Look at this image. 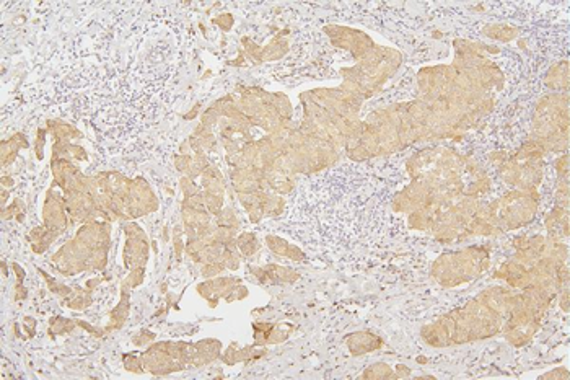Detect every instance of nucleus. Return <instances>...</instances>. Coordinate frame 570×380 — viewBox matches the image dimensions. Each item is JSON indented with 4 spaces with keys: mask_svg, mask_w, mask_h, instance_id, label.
<instances>
[{
    "mask_svg": "<svg viewBox=\"0 0 570 380\" xmlns=\"http://www.w3.org/2000/svg\"><path fill=\"white\" fill-rule=\"evenodd\" d=\"M347 344H349V349L350 353L355 354V356H359V354H363V353H370V351H375V349H380V346H383V341L375 336V334L371 333H354L350 334L347 338Z\"/></svg>",
    "mask_w": 570,
    "mask_h": 380,
    "instance_id": "nucleus-1",
    "label": "nucleus"
},
{
    "mask_svg": "<svg viewBox=\"0 0 570 380\" xmlns=\"http://www.w3.org/2000/svg\"><path fill=\"white\" fill-rule=\"evenodd\" d=\"M422 338L427 344H430L432 348H446L451 346L450 344V336H448L446 328L441 325V323L437 320L435 323H430L422 328Z\"/></svg>",
    "mask_w": 570,
    "mask_h": 380,
    "instance_id": "nucleus-2",
    "label": "nucleus"
},
{
    "mask_svg": "<svg viewBox=\"0 0 570 380\" xmlns=\"http://www.w3.org/2000/svg\"><path fill=\"white\" fill-rule=\"evenodd\" d=\"M546 83L549 88L559 92H569V62L562 60L549 69L546 75Z\"/></svg>",
    "mask_w": 570,
    "mask_h": 380,
    "instance_id": "nucleus-3",
    "label": "nucleus"
},
{
    "mask_svg": "<svg viewBox=\"0 0 570 380\" xmlns=\"http://www.w3.org/2000/svg\"><path fill=\"white\" fill-rule=\"evenodd\" d=\"M202 186L207 192H212V194H220L223 196V191H225V180L220 173V170L213 165H208L206 171L202 173Z\"/></svg>",
    "mask_w": 570,
    "mask_h": 380,
    "instance_id": "nucleus-4",
    "label": "nucleus"
},
{
    "mask_svg": "<svg viewBox=\"0 0 570 380\" xmlns=\"http://www.w3.org/2000/svg\"><path fill=\"white\" fill-rule=\"evenodd\" d=\"M482 33H484L486 36L495 39V41H502V43H508L518 36V29L513 28V27H508V25H487V27L482 29Z\"/></svg>",
    "mask_w": 570,
    "mask_h": 380,
    "instance_id": "nucleus-5",
    "label": "nucleus"
},
{
    "mask_svg": "<svg viewBox=\"0 0 570 380\" xmlns=\"http://www.w3.org/2000/svg\"><path fill=\"white\" fill-rule=\"evenodd\" d=\"M129 315V299H127V287H122V297L119 305L116 307V310L111 312V323L108 326V330H118L122 325H124L126 318Z\"/></svg>",
    "mask_w": 570,
    "mask_h": 380,
    "instance_id": "nucleus-6",
    "label": "nucleus"
},
{
    "mask_svg": "<svg viewBox=\"0 0 570 380\" xmlns=\"http://www.w3.org/2000/svg\"><path fill=\"white\" fill-rule=\"evenodd\" d=\"M407 219H409V227L414 230H432L435 224V217L422 207L412 211Z\"/></svg>",
    "mask_w": 570,
    "mask_h": 380,
    "instance_id": "nucleus-7",
    "label": "nucleus"
},
{
    "mask_svg": "<svg viewBox=\"0 0 570 380\" xmlns=\"http://www.w3.org/2000/svg\"><path fill=\"white\" fill-rule=\"evenodd\" d=\"M196 346V351L199 353V356L204 359L206 362H212L213 359H217L220 356V348L222 344L215 341V339H204V341H199Z\"/></svg>",
    "mask_w": 570,
    "mask_h": 380,
    "instance_id": "nucleus-8",
    "label": "nucleus"
},
{
    "mask_svg": "<svg viewBox=\"0 0 570 380\" xmlns=\"http://www.w3.org/2000/svg\"><path fill=\"white\" fill-rule=\"evenodd\" d=\"M287 53V41L282 36H276L267 48H262V60L279 59Z\"/></svg>",
    "mask_w": 570,
    "mask_h": 380,
    "instance_id": "nucleus-9",
    "label": "nucleus"
},
{
    "mask_svg": "<svg viewBox=\"0 0 570 380\" xmlns=\"http://www.w3.org/2000/svg\"><path fill=\"white\" fill-rule=\"evenodd\" d=\"M236 246H238L240 255L246 256V258H251L259 248L256 237H254L253 234H241L236 238Z\"/></svg>",
    "mask_w": 570,
    "mask_h": 380,
    "instance_id": "nucleus-10",
    "label": "nucleus"
},
{
    "mask_svg": "<svg viewBox=\"0 0 570 380\" xmlns=\"http://www.w3.org/2000/svg\"><path fill=\"white\" fill-rule=\"evenodd\" d=\"M362 377L363 379H396V374H394V371L389 366H386V364L380 362V364H373V366H370L363 372Z\"/></svg>",
    "mask_w": 570,
    "mask_h": 380,
    "instance_id": "nucleus-11",
    "label": "nucleus"
},
{
    "mask_svg": "<svg viewBox=\"0 0 570 380\" xmlns=\"http://www.w3.org/2000/svg\"><path fill=\"white\" fill-rule=\"evenodd\" d=\"M215 217H217V227H225V229H238L240 227V220H238L235 211L230 209V207L222 209L220 214Z\"/></svg>",
    "mask_w": 570,
    "mask_h": 380,
    "instance_id": "nucleus-12",
    "label": "nucleus"
},
{
    "mask_svg": "<svg viewBox=\"0 0 570 380\" xmlns=\"http://www.w3.org/2000/svg\"><path fill=\"white\" fill-rule=\"evenodd\" d=\"M266 243H267V246L271 248V251H274L276 255L287 258V253H288V248H290L288 242H285V240H282V238H279V237L267 235L266 237Z\"/></svg>",
    "mask_w": 570,
    "mask_h": 380,
    "instance_id": "nucleus-13",
    "label": "nucleus"
},
{
    "mask_svg": "<svg viewBox=\"0 0 570 380\" xmlns=\"http://www.w3.org/2000/svg\"><path fill=\"white\" fill-rule=\"evenodd\" d=\"M75 326V323L72 320H67V318H55L52 322V326L49 328V333L52 334H62L72 331Z\"/></svg>",
    "mask_w": 570,
    "mask_h": 380,
    "instance_id": "nucleus-14",
    "label": "nucleus"
},
{
    "mask_svg": "<svg viewBox=\"0 0 570 380\" xmlns=\"http://www.w3.org/2000/svg\"><path fill=\"white\" fill-rule=\"evenodd\" d=\"M91 303L90 294H80V296H70L67 299V305L69 308H74V310H83L85 307H88Z\"/></svg>",
    "mask_w": 570,
    "mask_h": 380,
    "instance_id": "nucleus-15",
    "label": "nucleus"
},
{
    "mask_svg": "<svg viewBox=\"0 0 570 380\" xmlns=\"http://www.w3.org/2000/svg\"><path fill=\"white\" fill-rule=\"evenodd\" d=\"M144 274H145V268L144 266H142V268H134V270L130 271V274L127 276V279L124 281V286H122V287L130 289V287L139 286L140 282L144 281Z\"/></svg>",
    "mask_w": 570,
    "mask_h": 380,
    "instance_id": "nucleus-16",
    "label": "nucleus"
},
{
    "mask_svg": "<svg viewBox=\"0 0 570 380\" xmlns=\"http://www.w3.org/2000/svg\"><path fill=\"white\" fill-rule=\"evenodd\" d=\"M223 271H225V266L222 263H206V265H202L201 272L204 277L210 279V277H218Z\"/></svg>",
    "mask_w": 570,
    "mask_h": 380,
    "instance_id": "nucleus-17",
    "label": "nucleus"
},
{
    "mask_svg": "<svg viewBox=\"0 0 570 380\" xmlns=\"http://www.w3.org/2000/svg\"><path fill=\"white\" fill-rule=\"evenodd\" d=\"M192 163V155L189 154H180L176 155L175 159V165H176V170H180L181 173H187V170H189V166Z\"/></svg>",
    "mask_w": 570,
    "mask_h": 380,
    "instance_id": "nucleus-18",
    "label": "nucleus"
},
{
    "mask_svg": "<svg viewBox=\"0 0 570 380\" xmlns=\"http://www.w3.org/2000/svg\"><path fill=\"white\" fill-rule=\"evenodd\" d=\"M347 155H349L352 160H355V162H362V160H368V159H371L370 152L366 150L362 144L357 145V147H355V149H352V150H349V152H347Z\"/></svg>",
    "mask_w": 570,
    "mask_h": 380,
    "instance_id": "nucleus-19",
    "label": "nucleus"
},
{
    "mask_svg": "<svg viewBox=\"0 0 570 380\" xmlns=\"http://www.w3.org/2000/svg\"><path fill=\"white\" fill-rule=\"evenodd\" d=\"M126 369L127 371H130V372H135V374H139V372H142L144 371V361H142V357L139 359V357H135V356H129L127 357V361H126Z\"/></svg>",
    "mask_w": 570,
    "mask_h": 380,
    "instance_id": "nucleus-20",
    "label": "nucleus"
},
{
    "mask_svg": "<svg viewBox=\"0 0 570 380\" xmlns=\"http://www.w3.org/2000/svg\"><path fill=\"white\" fill-rule=\"evenodd\" d=\"M248 296V289L244 287V286H240V284H236L235 286V289H233V291L228 294V296L225 297V300L227 302H232V300H240V299H244Z\"/></svg>",
    "mask_w": 570,
    "mask_h": 380,
    "instance_id": "nucleus-21",
    "label": "nucleus"
},
{
    "mask_svg": "<svg viewBox=\"0 0 570 380\" xmlns=\"http://www.w3.org/2000/svg\"><path fill=\"white\" fill-rule=\"evenodd\" d=\"M181 190H182V192H184V197H187V196H191V194H194V192H197V190H196V185H194V180L192 178H189V176H184V178H181Z\"/></svg>",
    "mask_w": 570,
    "mask_h": 380,
    "instance_id": "nucleus-22",
    "label": "nucleus"
},
{
    "mask_svg": "<svg viewBox=\"0 0 570 380\" xmlns=\"http://www.w3.org/2000/svg\"><path fill=\"white\" fill-rule=\"evenodd\" d=\"M556 170H557V176H562V175H569V155L564 154L562 157H559L556 160Z\"/></svg>",
    "mask_w": 570,
    "mask_h": 380,
    "instance_id": "nucleus-23",
    "label": "nucleus"
},
{
    "mask_svg": "<svg viewBox=\"0 0 570 380\" xmlns=\"http://www.w3.org/2000/svg\"><path fill=\"white\" fill-rule=\"evenodd\" d=\"M213 22H215L220 28L225 29V31H228V29L233 27V17L230 13H223V15H220V17H217Z\"/></svg>",
    "mask_w": 570,
    "mask_h": 380,
    "instance_id": "nucleus-24",
    "label": "nucleus"
},
{
    "mask_svg": "<svg viewBox=\"0 0 570 380\" xmlns=\"http://www.w3.org/2000/svg\"><path fill=\"white\" fill-rule=\"evenodd\" d=\"M46 137V133L43 129L38 131V139H36V157L41 160L43 159V147H44V139Z\"/></svg>",
    "mask_w": 570,
    "mask_h": 380,
    "instance_id": "nucleus-25",
    "label": "nucleus"
},
{
    "mask_svg": "<svg viewBox=\"0 0 570 380\" xmlns=\"http://www.w3.org/2000/svg\"><path fill=\"white\" fill-rule=\"evenodd\" d=\"M541 379H569V371L567 369H556V371L546 374V376H543Z\"/></svg>",
    "mask_w": 570,
    "mask_h": 380,
    "instance_id": "nucleus-26",
    "label": "nucleus"
},
{
    "mask_svg": "<svg viewBox=\"0 0 570 380\" xmlns=\"http://www.w3.org/2000/svg\"><path fill=\"white\" fill-rule=\"evenodd\" d=\"M409 374H411V369L407 366H403V364H398V366H396V379L409 377Z\"/></svg>",
    "mask_w": 570,
    "mask_h": 380,
    "instance_id": "nucleus-27",
    "label": "nucleus"
},
{
    "mask_svg": "<svg viewBox=\"0 0 570 380\" xmlns=\"http://www.w3.org/2000/svg\"><path fill=\"white\" fill-rule=\"evenodd\" d=\"M15 296H17V300H20V299H25V297H26V289L23 287V284H22V282H18V284H17V287H15Z\"/></svg>",
    "mask_w": 570,
    "mask_h": 380,
    "instance_id": "nucleus-28",
    "label": "nucleus"
},
{
    "mask_svg": "<svg viewBox=\"0 0 570 380\" xmlns=\"http://www.w3.org/2000/svg\"><path fill=\"white\" fill-rule=\"evenodd\" d=\"M23 322H25V326L28 328L29 334H33V333H34V325H36V322H34L31 317H26V318H25Z\"/></svg>",
    "mask_w": 570,
    "mask_h": 380,
    "instance_id": "nucleus-29",
    "label": "nucleus"
},
{
    "mask_svg": "<svg viewBox=\"0 0 570 380\" xmlns=\"http://www.w3.org/2000/svg\"><path fill=\"white\" fill-rule=\"evenodd\" d=\"M12 268H13V271L17 272V276H18V282H22L23 281V277H25V271L22 270V268H20L17 263H13L12 265Z\"/></svg>",
    "mask_w": 570,
    "mask_h": 380,
    "instance_id": "nucleus-30",
    "label": "nucleus"
},
{
    "mask_svg": "<svg viewBox=\"0 0 570 380\" xmlns=\"http://www.w3.org/2000/svg\"><path fill=\"white\" fill-rule=\"evenodd\" d=\"M2 185H3V186H12V185H13V180H10V176H3V178H2Z\"/></svg>",
    "mask_w": 570,
    "mask_h": 380,
    "instance_id": "nucleus-31",
    "label": "nucleus"
}]
</instances>
